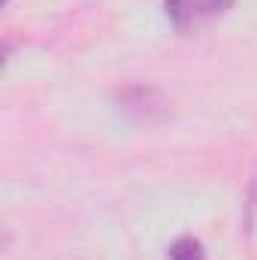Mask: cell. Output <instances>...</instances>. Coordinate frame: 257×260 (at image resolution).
<instances>
[{
    "instance_id": "7a4b0ae2",
    "label": "cell",
    "mask_w": 257,
    "mask_h": 260,
    "mask_svg": "<svg viewBox=\"0 0 257 260\" xmlns=\"http://www.w3.org/2000/svg\"><path fill=\"white\" fill-rule=\"evenodd\" d=\"M121 103L127 112H136L139 118H148L151 112H160V106H164L151 88H130L121 94Z\"/></svg>"
},
{
    "instance_id": "3957f363",
    "label": "cell",
    "mask_w": 257,
    "mask_h": 260,
    "mask_svg": "<svg viewBox=\"0 0 257 260\" xmlns=\"http://www.w3.org/2000/svg\"><path fill=\"white\" fill-rule=\"evenodd\" d=\"M170 260H206V254H203V245L194 236H182V239L173 242Z\"/></svg>"
},
{
    "instance_id": "277c9868",
    "label": "cell",
    "mask_w": 257,
    "mask_h": 260,
    "mask_svg": "<svg viewBox=\"0 0 257 260\" xmlns=\"http://www.w3.org/2000/svg\"><path fill=\"white\" fill-rule=\"evenodd\" d=\"M251 209H257V179H254V188H251Z\"/></svg>"
},
{
    "instance_id": "6da1fadb",
    "label": "cell",
    "mask_w": 257,
    "mask_h": 260,
    "mask_svg": "<svg viewBox=\"0 0 257 260\" xmlns=\"http://www.w3.org/2000/svg\"><path fill=\"white\" fill-rule=\"evenodd\" d=\"M233 0H167V18L173 21L176 30H197L209 24L212 18L224 15Z\"/></svg>"
}]
</instances>
